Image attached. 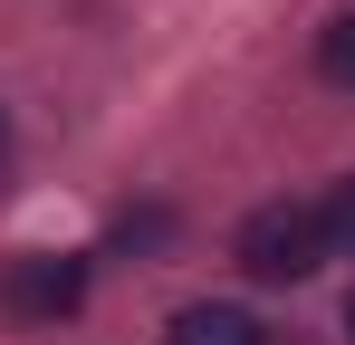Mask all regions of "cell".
I'll use <instances>...</instances> for the list:
<instances>
[{"instance_id":"cell-6","label":"cell","mask_w":355,"mask_h":345,"mask_svg":"<svg viewBox=\"0 0 355 345\" xmlns=\"http://www.w3.org/2000/svg\"><path fill=\"white\" fill-rule=\"evenodd\" d=\"M346 336H355V307H346Z\"/></svg>"},{"instance_id":"cell-1","label":"cell","mask_w":355,"mask_h":345,"mask_svg":"<svg viewBox=\"0 0 355 345\" xmlns=\"http://www.w3.org/2000/svg\"><path fill=\"white\" fill-rule=\"evenodd\" d=\"M240 269L250 278H269V288H297V278H317L336 249H327V221H317V202H259L250 221H240Z\"/></svg>"},{"instance_id":"cell-7","label":"cell","mask_w":355,"mask_h":345,"mask_svg":"<svg viewBox=\"0 0 355 345\" xmlns=\"http://www.w3.org/2000/svg\"><path fill=\"white\" fill-rule=\"evenodd\" d=\"M0 144H10V134H0Z\"/></svg>"},{"instance_id":"cell-3","label":"cell","mask_w":355,"mask_h":345,"mask_svg":"<svg viewBox=\"0 0 355 345\" xmlns=\"http://www.w3.org/2000/svg\"><path fill=\"white\" fill-rule=\"evenodd\" d=\"M173 345H269V326H259L250 307L202 297V307H182V317H173Z\"/></svg>"},{"instance_id":"cell-5","label":"cell","mask_w":355,"mask_h":345,"mask_svg":"<svg viewBox=\"0 0 355 345\" xmlns=\"http://www.w3.org/2000/svg\"><path fill=\"white\" fill-rule=\"evenodd\" d=\"M317 221H327V249H355V172L317 202Z\"/></svg>"},{"instance_id":"cell-2","label":"cell","mask_w":355,"mask_h":345,"mask_svg":"<svg viewBox=\"0 0 355 345\" xmlns=\"http://www.w3.org/2000/svg\"><path fill=\"white\" fill-rule=\"evenodd\" d=\"M0 307L29 317V326L77 317V307H87V259H67V249H29V259H10V269H0Z\"/></svg>"},{"instance_id":"cell-4","label":"cell","mask_w":355,"mask_h":345,"mask_svg":"<svg viewBox=\"0 0 355 345\" xmlns=\"http://www.w3.org/2000/svg\"><path fill=\"white\" fill-rule=\"evenodd\" d=\"M317 77H327V87H346V96H355V10H336V19L317 29Z\"/></svg>"}]
</instances>
